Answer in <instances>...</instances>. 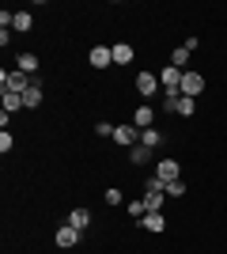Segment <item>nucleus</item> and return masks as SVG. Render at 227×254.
<instances>
[{"label": "nucleus", "mask_w": 227, "mask_h": 254, "mask_svg": "<svg viewBox=\"0 0 227 254\" xmlns=\"http://www.w3.org/2000/svg\"><path fill=\"white\" fill-rule=\"evenodd\" d=\"M182 68H174V64H167V68H159V87L167 91V95H182Z\"/></svg>", "instance_id": "nucleus-1"}, {"label": "nucleus", "mask_w": 227, "mask_h": 254, "mask_svg": "<svg viewBox=\"0 0 227 254\" xmlns=\"http://www.w3.org/2000/svg\"><path fill=\"white\" fill-rule=\"evenodd\" d=\"M11 148H15V137H11V129H4V133H0V152L8 156Z\"/></svg>", "instance_id": "nucleus-25"}, {"label": "nucleus", "mask_w": 227, "mask_h": 254, "mask_svg": "<svg viewBox=\"0 0 227 254\" xmlns=\"http://www.w3.org/2000/svg\"><path fill=\"white\" fill-rule=\"evenodd\" d=\"M129 216H133L136 224H140L144 216H148V209H144V197H133V201H129Z\"/></svg>", "instance_id": "nucleus-21"}, {"label": "nucleus", "mask_w": 227, "mask_h": 254, "mask_svg": "<svg viewBox=\"0 0 227 254\" xmlns=\"http://www.w3.org/2000/svg\"><path fill=\"white\" fill-rule=\"evenodd\" d=\"M15 110H23V95H15V91H4V114H15Z\"/></svg>", "instance_id": "nucleus-19"}, {"label": "nucleus", "mask_w": 227, "mask_h": 254, "mask_svg": "<svg viewBox=\"0 0 227 254\" xmlns=\"http://www.w3.org/2000/svg\"><path fill=\"white\" fill-rule=\"evenodd\" d=\"M110 53H114V64H133V61H136V50H133L129 42H114Z\"/></svg>", "instance_id": "nucleus-12"}, {"label": "nucleus", "mask_w": 227, "mask_h": 254, "mask_svg": "<svg viewBox=\"0 0 227 254\" xmlns=\"http://www.w3.org/2000/svg\"><path fill=\"white\" fill-rule=\"evenodd\" d=\"M140 228H144V232H155V235H159L163 228H167V216H163V212H148V216L140 220Z\"/></svg>", "instance_id": "nucleus-15"}, {"label": "nucleus", "mask_w": 227, "mask_h": 254, "mask_svg": "<svg viewBox=\"0 0 227 254\" xmlns=\"http://www.w3.org/2000/svg\"><path fill=\"white\" fill-rule=\"evenodd\" d=\"M182 193H189V182H185V179L167 182V197H182Z\"/></svg>", "instance_id": "nucleus-22"}, {"label": "nucleus", "mask_w": 227, "mask_h": 254, "mask_svg": "<svg viewBox=\"0 0 227 254\" xmlns=\"http://www.w3.org/2000/svg\"><path fill=\"white\" fill-rule=\"evenodd\" d=\"M31 27H34V15H31V11H15V19H11V31H15V34H27Z\"/></svg>", "instance_id": "nucleus-16"}, {"label": "nucleus", "mask_w": 227, "mask_h": 254, "mask_svg": "<svg viewBox=\"0 0 227 254\" xmlns=\"http://www.w3.org/2000/svg\"><path fill=\"white\" fill-rule=\"evenodd\" d=\"M133 87H136V95H140V99H151L155 91H159V72H151V68H148V72H136V76H133Z\"/></svg>", "instance_id": "nucleus-2"}, {"label": "nucleus", "mask_w": 227, "mask_h": 254, "mask_svg": "<svg viewBox=\"0 0 227 254\" xmlns=\"http://www.w3.org/2000/svg\"><path fill=\"white\" fill-rule=\"evenodd\" d=\"M155 179L159 182H178L182 179V167H178V159H159V163H155Z\"/></svg>", "instance_id": "nucleus-7"}, {"label": "nucleus", "mask_w": 227, "mask_h": 254, "mask_svg": "<svg viewBox=\"0 0 227 254\" xmlns=\"http://www.w3.org/2000/svg\"><path fill=\"white\" fill-rule=\"evenodd\" d=\"M114 129H118V126H110V122H98L95 133H98V137H110V140H114Z\"/></svg>", "instance_id": "nucleus-26"}, {"label": "nucleus", "mask_w": 227, "mask_h": 254, "mask_svg": "<svg viewBox=\"0 0 227 254\" xmlns=\"http://www.w3.org/2000/svg\"><path fill=\"white\" fill-rule=\"evenodd\" d=\"M178 99H182V95H167V91H163V95H159V110H163V114H178Z\"/></svg>", "instance_id": "nucleus-20"}, {"label": "nucleus", "mask_w": 227, "mask_h": 254, "mask_svg": "<svg viewBox=\"0 0 227 254\" xmlns=\"http://www.w3.org/2000/svg\"><path fill=\"white\" fill-rule=\"evenodd\" d=\"M102 201H106V205H121V201H125V193H121L118 186H110V190L102 193Z\"/></svg>", "instance_id": "nucleus-24"}, {"label": "nucleus", "mask_w": 227, "mask_h": 254, "mask_svg": "<svg viewBox=\"0 0 227 254\" xmlns=\"http://www.w3.org/2000/svg\"><path fill=\"white\" fill-rule=\"evenodd\" d=\"M171 64L185 72V64H189V50H185V46H174V50H171Z\"/></svg>", "instance_id": "nucleus-18"}, {"label": "nucleus", "mask_w": 227, "mask_h": 254, "mask_svg": "<svg viewBox=\"0 0 227 254\" xmlns=\"http://www.w3.org/2000/svg\"><path fill=\"white\" fill-rule=\"evenodd\" d=\"M38 64H42V61H38V53H34V50H23L19 57H15V68H19V72H27L31 80H34V72H38Z\"/></svg>", "instance_id": "nucleus-11"}, {"label": "nucleus", "mask_w": 227, "mask_h": 254, "mask_svg": "<svg viewBox=\"0 0 227 254\" xmlns=\"http://www.w3.org/2000/svg\"><path fill=\"white\" fill-rule=\"evenodd\" d=\"M80 235H84V232H76L72 224H61V228L53 232V243L61 247V251H72V247L80 243Z\"/></svg>", "instance_id": "nucleus-8"}, {"label": "nucleus", "mask_w": 227, "mask_h": 254, "mask_svg": "<svg viewBox=\"0 0 227 254\" xmlns=\"http://www.w3.org/2000/svg\"><path fill=\"white\" fill-rule=\"evenodd\" d=\"M114 144H121V148H136V144H140V129L133 126V122L118 126V129H114Z\"/></svg>", "instance_id": "nucleus-5"}, {"label": "nucleus", "mask_w": 227, "mask_h": 254, "mask_svg": "<svg viewBox=\"0 0 227 254\" xmlns=\"http://www.w3.org/2000/svg\"><path fill=\"white\" fill-rule=\"evenodd\" d=\"M205 72H193V68H185V76H182V95L185 99H197L201 91H205Z\"/></svg>", "instance_id": "nucleus-4"}, {"label": "nucleus", "mask_w": 227, "mask_h": 254, "mask_svg": "<svg viewBox=\"0 0 227 254\" xmlns=\"http://www.w3.org/2000/svg\"><path fill=\"white\" fill-rule=\"evenodd\" d=\"M23 106H27V110H38V106H42V84H38V80L23 91Z\"/></svg>", "instance_id": "nucleus-14"}, {"label": "nucleus", "mask_w": 227, "mask_h": 254, "mask_svg": "<svg viewBox=\"0 0 227 254\" xmlns=\"http://www.w3.org/2000/svg\"><path fill=\"white\" fill-rule=\"evenodd\" d=\"M140 144H144V148H151V152H155V148H163V144H167V133H163L159 126L140 129Z\"/></svg>", "instance_id": "nucleus-10"}, {"label": "nucleus", "mask_w": 227, "mask_h": 254, "mask_svg": "<svg viewBox=\"0 0 227 254\" xmlns=\"http://www.w3.org/2000/svg\"><path fill=\"white\" fill-rule=\"evenodd\" d=\"M68 224H72L76 232H87V228H91V209H84V205L72 209V212H68Z\"/></svg>", "instance_id": "nucleus-13"}, {"label": "nucleus", "mask_w": 227, "mask_h": 254, "mask_svg": "<svg viewBox=\"0 0 227 254\" xmlns=\"http://www.w3.org/2000/svg\"><path fill=\"white\" fill-rule=\"evenodd\" d=\"M0 84H4V91H15V95H23V91H27L34 80H31L27 72H19V68H15V72H0Z\"/></svg>", "instance_id": "nucleus-3"}, {"label": "nucleus", "mask_w": 227, "mask_h": 254, "mask_svg": "<svg viewBox=\"0 0 227 254\" xmlns=\"http://www.w3.org/2000/svg\"><path fill=\"white\" fill-rule=\"evenodd\" d=\"M178 114H182V118H193L197 114V99H178Z\"/></svg>", "instance_id": "nucleus-23"}, {"label": "nucleus", "mask_w": 227, "mask_h": 254, "mask_svg": "<svg viewBox=\"0 0 227 254\" xmlns=\"http://www.w3.org/2000/svg\"><path fill=\"white\" fill-rule=\"evenodd\" d=\"M129 163H133V167H144V163H151V148H144V144L129 148Z\"/></svg>", "instance_id": "nucleus-17"}, {"label": "nucleus", "mask_w": 227, "mask_h": 254, "mask_svg": "<svg viewBox=\"0 0 227 254\" xmlns=\"http://www.w3.org/2000/svg\"><path fill=\"white\" fill-rule=\"evenodd\" d=\"M133 126H136V129H151V126H155V106L140 103L136 110H133Z\"/></svg>", "instance_id": "nucleus-9"}, {"label": "nucleus", "mask_w": 227, "mask_h": 254, "mask_svg": "<svg viewBox=\"0 0 227 254\" xmlns=\"http://www.w3.org/2000/svg\"><path fill=\"white\" fill-rule=\"evenodd\" d=\"M87 61H91V68H98V72H102V68H114V53H110L106 42H98L95 50L87 53Z\"/></svg>", "instance_id": "nucleus-6"}]
</instances>
